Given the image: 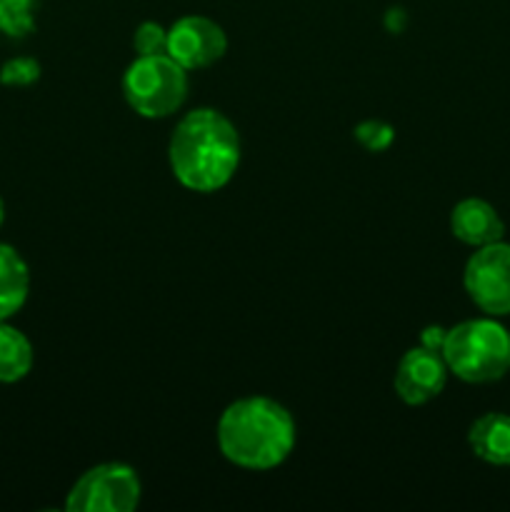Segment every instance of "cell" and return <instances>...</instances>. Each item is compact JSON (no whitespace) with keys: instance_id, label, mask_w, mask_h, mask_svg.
Segmentation results:
<instances>
[{"instance_id":"6da1fadb","label":"cell","mask_w":510,"mask_h":512,"mask_svg":"<svg viewBox=\"0 0 510 512\" xmlns=\"http://www.w3.org/2000/svg\"><path fill=\"white\" fill-rule=\"evenodd\" d=\"M238 128L215 108H195L175 125L168 143L173 178L193 193H218L240 165Z\"/></svg>"},{"instance_id":"7a4b0ae2","label":"cell","mask_w":510,"mask_h":512,"mask_svg":"<svg viewBox=\"0 0 510 512\" xmlns=\"http://www.w3.org/2000/svg\"><path fill=\"white\" fill-rule=\"evenodd\" d=\"M218 448L243 470H273L295 448V420L285 405L265 395L230 403L218 420Z\"/></svg>"},{"instance_id":"3957f363","label":"cell","mask_w":510,"mask_h":512,"mask_svg":"<svg viewBox=\"0 0 510 512\" xmlns=\"http://www.w3.org/2000/svg\"><path fill=\"white\" fill-rule=\"evenodd\" d=\"M443 358L463 383H495L510 373V330L493 315L465 320L445 333Z\"/></svg>"},{"instance_id":"277c9868","label":"cell","mask_w":510,"mask_h":512,"mask_svg":"<svg viewBox=\"0 0 510 512\" xmlns=\"http://www.w3.org/2000/svg\"><path fill=\"white\" fill-rule=\"evenodd\" d=\"M123 95L140 118H168L188 98V70L180 68L168 53L138 55L123 73Z\"/></svg>"},{"instance_id":"5b68a950","label":"cell","mask_w":510,"mask_h":512,"mask_svg":"<svg viewBox=\"0 0 510 512\" xmlns=\"http://www.w3.org/2000/svg\"><path fill=\"white\" fill-rule=\"evenodd\" d=\"M138 473L125 463H103L85 470L70 488L68 512H130L140 505Z\"/></svg>"},{"instance_id":"8992f818","label":"cell","mask_w":510,"mask_h":512,"mask_svg":"<svg viewBox=\"0 0 510 512\" xmlns=\"http://www.w3.org/2000/svg\"><path fill=\"white\" fill-rule=\"evenodd\" d=\"M463 285L485 315H510V245L498 240L475 250L465 263Z\"/></svg>"},{"instance_id":"52a82bcc","label":"cell","mask_w":510,"mask_h":512,"mask_svg":"<svg viewBox=\"0 0 510 512\" xmlns=\"http://www.w3.org/2000/svg\"><path fill=\"white\" fill-rule=\"evenodd\" d=\"M225 50V30L205 15H185L168 28V55L188 73L218 63Z\"/></svg>"},{"instance_id":"ba28073f","label":"cell","mask_w":510,"mask_h":512,"mask_svg":"<svg viewBox=\"0 0 510 512\" xmlns=\"http://www.w3.org/2000/svg\"><path fill=\"white\" fill-rule=\"evenodd\" d=\"M448 365L440 350H430L425 345L408 350L400 358L398 370H395L393 388L395 395L403 400L405 405H418L430 403L443 393L445 383H448Z\"/></svg>"},{"instance_id":"9c48e42d","label":"cell","mask_w":510,"mask_h":512,"mask_svg":"<svg viewBox=\"0 0 510 512\" xmlns=\"http://www.w3.org/2000/svg\"><path fill=\"white\" fill-rule=\"evenodd\" d=\"M450 233L470 248H483L503 240L505 223L488 200L465 198L450 213Z\"/></svg>"},{"instance_id":"30bf717a","label":"cell","mask_w":510,"mask_h":512,"mask_svg":"<svg viewBox=\"0 0 510 512\" xmlns=\"http://www.w3.org/2000/svg\"><path fill=\"white\" fill-rule=\"evenodd\" d=\"M468 445L483 463L505 468L510 465V415L485 413L470 425Z\"/></svg>"},{"instance_id":"8fae6325","label":"cell","mask_w":510,"mask_h":512,"mask_svg":"<svg viewBox=\"0 0 510 512\" xmlns=\"http://www.w3.org/2000/svg\"><path fill=\"white\" fill-rule=\"evenodd\" d=\"M30 293V270L23 255L0 243V323L10 320L25 305Z\"/></svg>"},{"instance_id":"7c38bea8","label":"cell","mask_w":510,"mask_h":512,"mask_svg":"<svg viewBox=\"0 0 510 512\" xmlns=\"http://www.w3.org/2000/svg\"><path fill=\"white\" fill-rule=\"evenodd\" d=\"M33 360L35 353L28 335L3 320L0 323V383L13 385L28 378L33 370Z\"/></svg>"},{"instance_id":"4fadbf2b","label":"cell","mask_w":510,"mask_h":512,"mask_svg":"<svg viewBox=\"0 0 510 512\" xmlns=\"http://www.w3.org/2000/svg\"><path fill=\"white\" fill-rule=\"evenodd\" d=\"M38 0H0V33L8 38H28L35 30Z\"/></svg>"},{"instance_id":"5bb4252c","label":"cell","mask_w":510,"mask_h":512,"mask_svg":"<svg viewBox=\"0 0 510 512\" xmlns=\"http://www.w3.org/2000/svg\"><path fill=\"white\" fill-rule=\"evenodd\" d=\"M40 78V63L35 58H10L8 63H3L0 68V85H8V88H28V85L38 83Z\"/></svg>"},{"instance_id":"9a60e30c","label":"cell","mask_w":510,"mask_h":512,"mask_svg":"<svg viewBox=\"0 0 510 512\" xmlns=\"http://www.w3.org/2000/svg\"><path fill=\"white\" fill-rule=\"evenodd\" d=\"M133 48L138 55H165L168 53V30L155 20H145L135 28Z\"/></svg>"},{"instance_id":"2e32d148","label":"cell","mask_w":510,"mask_h":512,"mask_svg":"<svg viewBox=\"0 0 510 512\" xmlns=\"http://www.w3.org/2000/svg\"><path fill=\"white\" fill-rule=\"evenodd\" d=\"M355 140L365 150H370V153H383V150H388L393 145L395 130L388 123H383V120H363L355 128Z\"/></svg>"},{"instance_id":"e0dca14e","label":"cell","mask_w":510,"mask_h":512,"mask_svg":"<svg viewBox=\"0 0 510 512\" xmlns=\"http://www.w3.org/2000/svg\"><path fill=\"white\" fill-rule=\"evenodd\" d=\"M445 333H448V330L440 328V325H430V328H425L423 335H420V345H425V348H430V350H440V353H443Z\"/></svg>"},{"instance_id":"ac0fdd59","label":"cell","mask_w":510,"mask_h":512,"mask_svg":"<svg viewBox=\"0 0 510 512\" xmlns=\"http://www.w3.org/2000/svg\"><path fill=\"white\" fill-rule=\"evenodd\" d=\"M5 220V205H3V198H0V225H3Z\"/></svg>"}]
</instances>
